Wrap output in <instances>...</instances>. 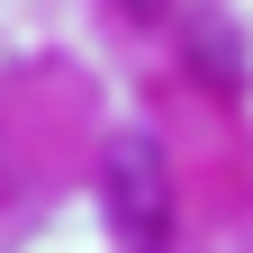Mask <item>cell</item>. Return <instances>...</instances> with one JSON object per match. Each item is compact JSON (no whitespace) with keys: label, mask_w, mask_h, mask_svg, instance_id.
Segmentation results:
<instances>
[{"label":"cell","mask_w":253,"mask_h":253,"mask_svg":"<svg viewBox=\"0 0 253 253\" xmlns=\"http://www.w3.org/2000/svg\"><path fill=\"white\" fill-rule=\"evenodd\" d=\"M126 9H163V0H126Z\"/></svg>","instance_id":"cell-2"},{"label":"cell","mask_w":253,"mask_h":253,"mask_svg":"<svg viewBox=\"0 0 253 253\" xmlns=\"http://www.w3.org/2000/svg\"><path fill=\"white\" fill-rule=\"evenodd\" d=\"M100 208L126 253H163L172 244V163L154 154V136H118L100 163Z\"/></svg>","instance_id":"cell-1"}]
</instances>
